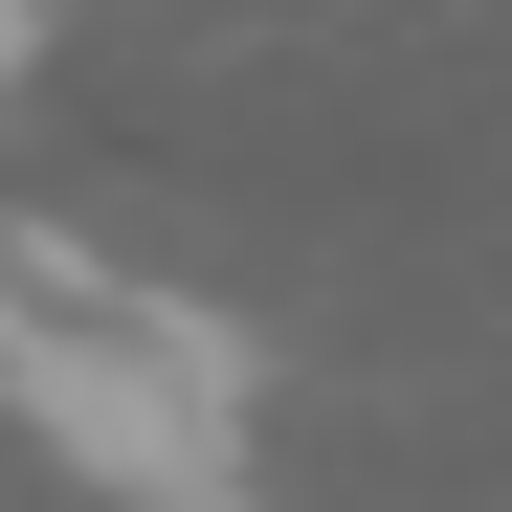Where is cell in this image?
Segmentation results:
<instances>
[{
    "mask_svg": "<svg viewBox=\"0 0 512 512\" xmlns=\"http://www.w3.org/2000/svg\"><path fill=\"white\" fill-rule=\"evenodd\" d=\"M0 379H23V423L67 468L112 490H223L245 468V334L134 290V268H67V245H23L0 268Z\"/></svg>",
    "mask_w": 512,
    "mask_h": 512,
    "instance_id": "cell-1",
    "label": "cell"
}]
</instances>
